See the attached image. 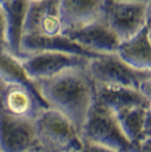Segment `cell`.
Wrapping results in <instances>:
<instances>
[{
	"mask_svg": "<svg viewBox=\"0 0 151 152\" xmlns=\"http://www.w3.org/2000/svg\"><path fill=\"white\" fill-rule=\"evenodd\" d=\"M86 70L95 88H124L140 91L151 99V72L131 68L115 53L92 58Z\"/></svg>",
	"mask_w": 151,
	"mask_h": 152,
	"instance_id": "3",
	"label": "cell"
},
{
	"mask_svg": "<svg viewBox=\"0 0 151 152\" xmlns=\"http://www.w3.org/2000/svg\"><path fill=\"white\" fill-rule=\"evenodd\" d=\"M62 32H63L62 23L58 16L56 6L51 8L43 16V18L40 20L38 30L35 33L44 35V37H57V35H62Z\"/></svg>",
	"mask_w": 151,
	"mask_h": 152,
	"instance_id": "14",
	"label": "cell"
},
{
	"mask_svg": "<svg viewBox=\"0 0 151 152\" xmlns=\"http://www.w3.org/2000/svg\"><path fill=\"white\" fill-rule=\"evenodd\" d=\"M77 152H115V151H110V150L103 149V148H100V146L90 145V144H85V143H83L82 149Z\"/></svg>",
	"mask_w": 151,
	"mask_h": 152,
	"instance_id": "16",
	"label": "cell"
},
{
	"mask_svg": "<svg viewBox=\"0 0 151 152\" xmlns=\"http://www.w3.org/2000/svg\"><path fill=\"white\" fill-rule=\"evenodd\" d=\"M29 2H41V1H44V0H27Z\"/></svg>",
	"mask_w": 151,
	"mask_h": 152,
	"instance_id": "19",
	"label": "cell"
},
{
	"mask_svg": "<svg viewBox=\"0 0 151 152\" xmlns=\"http://www.w3.org/2000/svg\"><path fill=\"white\" fill-rule=\"evenodd\" d=\"M114 1H143V2H150V0H114Z\"/></svg>",
	"mask_w": 151,
	"mask_h": 152,
	"instance_id": "17",
	"label": "cell"
},
{
	"mask_svg": "<svg viewBox=\"0 0 151 152\" xmlns=\"http://www.w3.org/2000/svg\"><path fill=\"white\" fill-rule=\"evenodd\" d=\"M27 6V0H9L2 6L6 18V52L16 58L19 55Z\"/></svg>",
	"mask_w": 151,
	"mask_h": 152,
	"instance_id": "13",
	"label": "cell"
},
{
	"mask_svg": "<svg viewBox=\"0 0 151 152\" xmlns=\"http://www.w3.org/2000/svg\"><path fill=\"white\" fill-rule=\"evenodd\" d=\"M6 52V18L2 6H0V52Z\"/></svg>",
	"mask_w": 151,
	"mask_h": 152,
	"instance_id": "15",
	"label": "cell"
},
{
	"mask_svg": "<svg viewBox=\"0 0 151 152\" xmlns=\"http://www.w3.org/2000/svg\"><path fill=\"white\" fill-rule=\"evenodd\" d=\"M102 17L120 42L150 24V2L105 0Z\"/></svg>",
	"mask_w": 151,
	"mask_h": 152,
	"instance_id": "6",
	"label": "cell"
},
{
	"mask_svg": "<svg viewBox=\"0 0 151 152\" xmlns=\"http://www.w3.org/2000/svg\"><path fill=\"white\" fill-rule=\"evenodd\" d=\"M105 0H58L57 12L64 32L102 17Z\"/></svg>",
	"mask_w": 151,
	"mask_h": 152,
	"instance_id": "10",
	"label": "cell"
},
{
	"mask_svg": "<svg viewBox=\"0 0 151 152\" xmlns=\"http://www.w3.org/2000/svg\"><path fill=\"white\" fill-rule=\"evenodd\" d=\"M62 35L97 56L115 53L119 45V40L110 30L103 17L64 32Z\"/></svg>",
	"mask_w": 151,
	"mask_h": 152,
	"instance_id": "8",
	"label": "cell"
},
{
	"mask_svg": "<svg viewBox=\"0 0 151 152\" xmlns=\"http://www.w3.org/2000/svg\"><path fill=\"white\" fill-rule=\"evenodd\" d=\"M32 84L47 108L65 116L80 133L95 101V85L86 67L68 69Z\"/></svg>",
	"mask_w": 151,
	"mask_h": 152,
	"instance_id": "1",
	"label": "cell"
},
{
	"mask_svg": "<svg viewBox=\"0 0 151 152\" xmlns=\"http://www.w3.org/2000/svg\"><path fill=\"white\" fill-rule=\"evenodd\" d=\"M115 55L133 69L151 72L150 24L145 25L132 38L120 41Z\"/></svg>",
	"mask_w": 151,
	"mask_h": 152,
	"instance_id": "11",
	"label": "cell"
},
{
	"mask_svg": "<svg viewBox=\"0 0 151 152\" xmlns=\"http://www.w3.org/2000/svg\"><path fill=\"white\" fill-rule=\"evenodd\" d=\"M27 80L31 82L56 76L73 68L86 67L90 58L59 52V51H40L17 58Z\"/></svg>",
	"mask_w": 151,
	"mask_h": 152,
	"instance_id": "7",
	"label": "cell"
},
{
	"mask_svg": "<svg viewBox=\"0 0 151 152\" xmlns=\"http://www.w3.org/2000/svg\"><path fill=\"white\" fill-rule=\"evenodd\" d=\"M37 148L42 152H77L83 142L70 121L50 108L43 109L33 121Z\"/></svg>",
	"mask_w": 151,
	"mask_h": 152,
	"instance_id": "4",
	"label": "cell"
},
{
	"mask_svg": "<svg viewBox=\"0 0 151 152\" xmlns=\"http://www.w3.org/2000/svg\"><path fill=\"white\" fill-rule=\"evenodd\" d=\"M83 143L115 152H138L122 132L113 113L95 100L80 131Z\"/></svg>",
	"mask_w": 151,
	"mask_h": 152,
	"instance_id": "5",
	"label": "cell"
},
{
	"mask_svg": "<svg viewBox=\"0 0 151 152\" xmlns=\"http://www.w3.org/2000/svg\"><path fill=\"white\" fill-rule=\"evenodd\" d=\"M0 108L15 118L27 121H34L47 108L18 59L5 51L0 52Z\"/></svg>",
	"mask_w": 151,
	"mask_h": 152,
	"instance_id": "2",
	"label": "cell"
},
{
	"mask_svg": "<svg viewBox=\"0 0 151 152\" xmlns=\"http://www.w3.org/2000/svg\"><path fill=\"white\" fill-rule=\"evenodd\" d=\"M7 1H9V0H0V6H4Z\"/></svg>",
	"mask_w": 151,
	"mask_h": 152,
	"instance_id": "18",
	"label": "cell"
},
{
	"mask_svg": "<svg viewBox=\"0 0 151 152\" xmlns=\"http://www.w3.org/2000/svg\"><path fill=\"white\" fill-rule=\"evenodd\" d=\"M40 51H59V52H67L73 55H78L86 58L99 57L95 53H91L88 50L81 48L80 45L74 43L64 35L57 37H44L38 33L31 34H23L19 43V55L18 57L31 55Z\"/></svg>",
	"mask_w": 151,
	"mask_h": 152,
	"instance_id": "12",
	"label": "cell"
},
{
	"mask_svg": "<svg viewBox=\"0 0 151 152\" xmlns=\"http://www.w3.org/2000/svg\"><path fill=\"white\" fill-rule=\"evenodd\" d=\"M35 149L33 121L15 118L0 108V152H32Z\"/></svg>",
	"mask_w": 151,
	"mask_h": 152,
	"instance_id": "9",
	"label": "cell"
},
{
	"mask_svg": "<svg viewBox=\"0 0 151 152\" xmlns=\"http://www.w3.org/2000/svg\"><path fill=\"white\" fill-rule=\"evenodd\" d=\"M32 152H42V151H40L39 149H35V150H33V151H32Z\"/></svg>",
	"mask_w": 151,
	"mask_h": 152,
	"instance_id": "20",
	"label": "cell"
}]
</instances>
